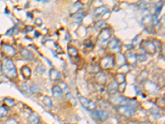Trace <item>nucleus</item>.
I'll return each mask as SVG.
<instances>
[{"label": "nucleus", "instance_id": "f257e3e1", "mask_svg": "<svg viewBox=\"0 0 165 124\" xmlns=\"http://www.w3.org/2000/svg\"><path fill=\"white\" fill-rule=\"evenodd\" d=\"M2 70L8 78L15 79L18 77L15 65L10 58H3L2 60Z\"/></svg>", "mask_w": 165, "mask_h": 124}, {"label": "nucleus", "instance_id": "6ab92c4d", "mask_svg": "<svg viewBox=\"0 0 165 124\" xmlns=\"http://www.w3.org/2000/svg\"><path fill=\"white\" fill-rule=\"evenodd\" d=\"M42 102H43L44 105L46 106V108H51L53 107L52 101H51V99H50V97L44 96L43 99H42Z\"/></svg>", "mask_w": 165, "mask_h": 124}, {"label": "nucleus", "instance_id": "9b49d317", "mask_svg": "<svg viewBox=\"0 0 165 124\" xmlns=\"http://www.w3.org/2000/svg\"><path fill=\"white\" fill-rule=\"evenodd\" d=\"M125 59H126V61L128 62L129 65H135V63L137 61V56L133 53H127V55H126Z\"/></svg>", "mask_w": 165, "mask_h": 124}, {"label": "nucleus", "instance_id": "dca6fc26", "mask_svg": "<svg viewBox=\"0 0 165 124\" xmlns=\"http://www.w3.org/2000/svg\"><path fill=\"white\" fill-rule=\"evenodd\" d=\"M22 71V76L25 79H29L31 77V75H32V70L28 66H23L21 70Z\"/></svg>", "mask_w": 165, "mask_h": 124}, {"label": "nucleus", "instance_id": "7ed1b4c3", "mask_svg": "<svg viewBox=\"0 0 165 124\" xmlns=\"http://www.w3.org/2000/svg\"><path fill=\"white\" fill-rule=\"evenodd\" d=\"M135 108H136L131 105H118L117 107L119 113L127 117H131L135 113Z\"/></svg>", "mask_w": 165, "mask_h": 124}, {"label": "nucleus", "instance_id": "5701e85b", "mask_svg": "<svg viewBox=\"0 0 165 124\" xmlns=\"http://www.w3.org/2000/svg\"><path fill=\"white\" fill-rule=\"evenodd\" d=\"M82 7V5L81 4L80 2H77L75 3V4L73 5V8H72L71 11H70V12H71V13H75V12L78 11V10L80 9V8Z\"/></svg>", "mask_w": 165, "mask_h": 124}, {"label": "nucleus", "instance_id": "bb28decb", "mask_svg": "<svg viewBox=\"0 0 165 124\" xmlns=\"http://www.w3.org/2000/svg\"><path fill=\"white\" fill-rule=\"evenodd\" d=\"M96 28H102V27L106 26V23L104 21H99L98 23H96Z\"/></svg>", "mask_w": 165, "mask_h": 124}, {"label": "nucleus", "instance_id": "ddd939ff", "mask_svg": "<svg viewBox=\"0 0 165 124\" xmlns=\"http://www.w3.org/2000/svg\"><path fill=\"white\" fill-rule=\"evenodd\" d=\"M49 76H50V79H51V80L56 81L60 80V72L58 71V70H56L52 69L51 70V71H50V75H49Z\"/></svg>", "mask_w": 165, "mask_h": 124}, {"label": "nucleus", "instance_id": "f03ea898", "mask_svg": "<svg viewBox=\"0 0 165 124\" xmlns=\"http://www.w3.org/2000/svg\"><path fill=\"white\" fill-rule=\"evenodd\" d=\"M141 49H143L147 54L149 55H154L156 52V46L155 44L151 41H143L140 43Z\"/></svg>", "mask_w": 165, "mask_h": 124}, {"label": "nucleus", "instance_id": "0eeeda50", "mask_svg": "<svg viewBox=\"0 0 165 124\" xmlns=\"http://www.w3.org/2000/svg\"><path fill=\"white\" fill-rule=\"evenodd\" d=\"M92 115H93L95 118L98 119L99 121L103 122L108 118V113L104 110H96L92 112Z\"/></svg>", "mask_w": 165, "mask_h": 124}, {"label": "nucleus", "instance_id": "4468645a", "mask_svg": "<svg viewBox=\"0 0 165 124\" xmlns=\"http://www.w3.org/2000/svg\"><path fill=\"white\" fill-rule=\"evenodd\" d=\"M126 81V76L122 73H118L117 75L115 76V82L117 85H122Z\"/></svg>", "mask_w": 165, "mask_h": 124}, {"label": "nucleus", "instance_id": "2f4dec72", "mask_svg": "<svg viewBox=\"0 0 165 124\" xmlns=\"http://www.w3.org/2000/svg\"><path fill=\"white\" fill-rule=\"evenodd\" d=\"M38 124H43V123H38Z\"/></svg>", "mask_w": 165, "mask_h": 124}, {"label": "nucleus", "instance_id": "7c9ffc66", "mask_svg": "<svg viewBox=\"0 0 165 124\" xmlns=\"http://www.w3.org/2000/svg\"><path fill=\"white\" fill-rule=\"evenodd\" d=\"M4 103H7L8 106H12L14 104V101L12 99H4Z\"/></svg>", "mask_w": 165, "mask_h": 124}, {"label": "nucleus", "instance_id": "1a4fd4ad", "mask_svg": "<svg viewBox=\"0 0 165 124\" xmlns=\"http://www.w3.org/2000/svg\"><path fill=\"white\" fill-rule=\"evenodd\" d=\"M2 52L4 53L6 55L10 56V57L15 55V50H14L13 47L9 46V45H6V44L2 46Z\"/></svg>", "mask_w": 165, "mask_h": 124}, {"label": "nucleus", "instance_id": "20e7f679", "mask_svg": "<svg viewBox=\"0 0 165 124\" xmlns=\"http://www.w3.org/2000/svg\"><path fill=\"white\" fill-rule=\"evenodd\" d=\"M78 99H79V101H80L82 107L88 109V110L93 111L96 108V103L94 102L91 101L89 99H86V98L81 96V95H78Z\"/></svg>", "mask_w": 165, "mask_h": 124}, {"label": "nucleus", "instance_id": "a211bd4d", "mask_svg": "<svg viewBox=\"0 0 165 124\" xmlns=\"http://www.w3.org/2000/svg\"><path fill=\"white\" fill-rule=\"evenodd\" d=\"M52 94L56 97L61 96L63 94V91H62V89L59 86V85H55L54 87L52 88Z\"/></svg>", "mask_w": 165, "mask_h": 124}, {"label": "nucleus", "instance_id": "393cba45", "mask_svg": "<svg viewBox=\"0 0 165 124\" xmlns=\"http://www.w3.org/2000/svg\"><path fill=\"white\" fill-rule=\"evenodd\" d=\"M147 76H148V74H147V72L146 71H144V72H142V73H140V75L139 76H138L137 79L141 78V80H140V82H141V81L146 80Z\"/></svg>", "mask_w": 165, "mask_h": 124}, {"label": "nucleus", "instance_id": "412c9836", "mask_svg": "<svg viewBox=\"0 0 165 124\" xmlns=\"http://www.w3.org/2000/svg\"><path fill=\"white\" fill-rule=\"evenodd\" d=\"M68 52H69V55L71 56V57H76L78 54V50L73 47V46H69L68 48Z\"/></svg>", "mask_w": 165, "mask_h": 124}, {"label": "nucleus", "instance_id": "b1692460", "mask_svg": "<svg viewBox=\"0 0 165 124\" xmlns=\"http://www.w3.org/2000/svg\"><path fill=\"white\" fill-rule=\"evenodd\" d=\"M83 17H84V15H83L82 13H75L74 14V16L73 17V18L74 21H76V22L79 23V22H81V21L82 20Z\"/></svg>", "mask_w": 165, "mask_h": 124}, {"label": "nucleus", "instance_id": "f3484780", "mask_svg": "<svg viewBox=\"0 0 165 124\" xmlns=\"http://www.w3.org/2000/svg\"><path fill=\"white\" fill-rule=\"evenodd\" d=\"M96 80L97 82L101 84V85H104L106 83V80H107V77L103 73H100L99 72L98 74H97L96 75Z\"/></svg>", "mask_w": 165, "mask_h": 124}, {"label": "nucleus", "instance_id": "9d476101", "mask_svg": "<svg viewBox=\"0 0 165 124\" xmlns=\"http://www.w3.org/2000/svg\"><path fill=\"white\" fill-rule=\"evenodd\" d=\"M108 11V8L106 6H100V7H98L96 9L94 10V16H95V18H100V17L103 16Z\"/></svg>", "mask_w": 165, "mask_h": 124}, {"label": "nucleus", "instance_id": "aec40b11", "mask_svg": "<svg viewBox=\"0 0 165 124\" xmlns=\"http://www.w3.org/2000/svg\"><path fill=\"white\" fill-rule=\"evenodd\" d=\"M29 120L32 124H38L40 123V118L37 114L35 113H32L29 117Z\"/></svg>", "mask_w": 165, "mask_h": 124}, {"label": "nucleus", "instance_id": "c756f323", "mask_svg": "<svg viewBox=\"0 0 165 124\" xmlns=\"http://www.w3.org/2000/svg\"><path fill=\"white\" fill-rule=\"evenodd\" d=\"M137 56V60H140V61H144L146 60V55H136Z\"/></svg>", "mask_w": 165, "mask_h": 124}, {"label": "nucleus", "instance_id": "a878e982", "mask_svg": "<svg viewBox=\"0 0 165 124\" xmlns=\"http://www.w3.org/2000/svg\"><path fill=\"white\" fill-rule=\"evenodd\" d=\"M163 4V2H159V3H157V5H156V8H155L156 13H158L161 11Z\"/></svg>", "mask_w": 165, "mask_h": 124}, {"label": "nucleus", "instance_id": "4be33fe9", "mask_svg": "<svg viewBox=\"0 0 165 124\" xmlns=\"http://www.w3.org/2000/svg\"><path fill=\"white\" fill-rule=\"evenodd\" d=\"M8 115V109L4 106H0V118L6 117Z\"/></svg>", "mask_w": 165, "mask_h": 124}, {"label": "nucleus", "instance_id": "39448f33", "mask_svg": "<svg viewBox=\"0 0 165 124\" xmlns=\"http://www.w3.org/2000/svg\"><path fill=\"white\" fill-rule=\"evenodd\" d=\"M111 38V31L108 28H104L100 32L98 37V41H100V43L105 44L109 41Z\"/></svg>", "mask_w": 165, "mask_h": 124}, {"label": "nucleus", "instance_id": "cd10ccee", "mask_svg": "<svg viewBox=\"0 0 165 124\" xmlns=\"http://www.w3.org/2000/svg\"><path fill=\"white\" fill-rule=\"evenodd\" d=\"M60 85H61L62 86H64V87H62V88H63V90H62V91H63V92H69V87H68V85H67L66 84H65V83L61 82V83H60ZM60 88H61V87H60ZM62 88H61V89H62Z\"/></svg>", "mask_w": 165, "mask_h": 124}, {"label": "nucleus", "instance_id": "c85d7f7f", "mask_svg": "<svg viewBox=\"0 0 165 124\" xmlns=\"http://www.w3.org/2000/svg\"><path fill=\"white\" fill-rule=\"evenodd\" d=\"M5 124H18V122H17L15 119H13V118H9V119H8L5 122Z\"/></svg>", "mask_w": 165, "mask_h": 124}, {"label": "nucleus", "instance_id": "f8f14e48", "mask_svg": "<svg viewBox=\"0 0 165 124\" xmlns=\"http://www.w3.org/2000/svg\"><path fill=\"white\" fill-rule=\"evenodd\" d=\"M119 91V85H117V83L113 81L108 86V92L112 94H114Z\"/></svg>", "mask_w": 165, "mask_h": 124}, {"label": "nucleus", "instance_id": "6e6552de", "mask_svg": "<svg viewBox=\"0 0 165 124\" xmlns=\"http://www.w3.org/2000/svg\"><path fill=\"white\" fill-rule=\"evenodd\" d=\"M108 47L112 51H119L121 50V42L117 39H113L109 42Z\"/></svg>", "mask_w": 165, "mask_h": 124}, {"label": "nucleus", "instance_id": "2eb2a0df", "mask_svg": "<svg viewBox=\"0 0 165 124\" xmlns=\"http://www.w3.org/2000/svg\"><path fill=\"white\" fill-rule=\"evenodd\" d=\"M21 55L26 60H32L33 58V54L30 51H28V49H22L21 51Z\"/></svg>", "mask_w": 165, "mask_h": 124}, {"label": "nucleus", "instance_id": "423d86ee", "mask_svg": "<svg viewBox=\"0 0 165 124\" xmlns=\"http://www.w3.org/2000/svg\"><path fill=\"white\" fill-rule=\"evenodd\" d=\"M115 65V60L114 58L111 55H108L103 59H102L101 60V66L104 69H108V68H111L113 67Z\"/></svg>", "mask_w": 165, "mask_h": 124}]
</instances>
